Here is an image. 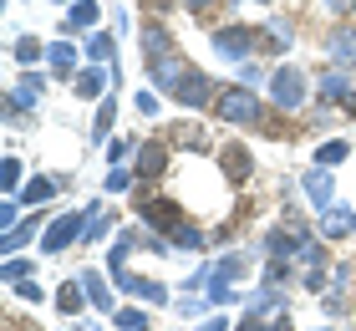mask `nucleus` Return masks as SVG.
Wrapping results in <instances>:
<instances>
[{"label": "nucleus", "instance_id": "nucleus-30", "mask_svg": "<svg viewBox=\"0 0 356 331\" xmlns=\"http://www.w3.org/2000/svg\"><path fill=\"white\" fill-rule=\"evenodd\" d=\"M112 46H118L112 31H92V36H87V56L92 61H112Z\"/></svg>", "mask_w": 356, "mask_h": 331}, {"label": "nucleus", "instance_id": "nucleus-19", "mask_svg": "<svg viewBox=\"0 0 356 331\" xmlns=\"http://www.w3.org/2000/svg\"><path fill=\"white\" fill-rule=\"evenodd\" d=\"M82 306H92V295H87V286H82V280H67V286H61L56 291V311H61V316H76V311H82Z\"/></svg>", "mask_w": 356, "mask_h": 331}, {"label": "nucleus", "instance_id": "nucleus-29", "mask_svg": "<svg viewBox=\"0 0 356 331\" xmlns=\"http://www.w3.org/2000/svg\"><path fill=\"white\" fill-rule=\"evenodd\" d=\"M341 158H351V143H341V138L316 148V169H331V163H341Z\"/></svg>", "mask_w": 356, "mask_h": 331}, {"label": "nucleus", "instance_id": "nucleus-4", "mask_svg": "<svg viewBox=\"0 0 356 331\" xmlns=\"http://www.w3.org/2000/svg\"><path fill=\"white\" fill-rule=\"evenodd\" d=\"M92 220H97V204H92V209H72V214H61L56 224H46L41 255H61V250H72V240H87Z\"/></svg>", "mask_w": 356, "mask_h": 331}, {"label": "nucleus", "instance_id": "nucleus-23", "mask_svg": "<svg viewBox=\"0 0 356 331\" xmlns=\"http://www.w3.org/2000/svg\"><path fill=\"white\" fill-rule=\"evenodd\" d=\"M92 26H97V0H76V6L67 10V21H61L67 36H72V31H92Z\"/></svg>", "mask_w": 356, "mask_h": 331}, {"label": "nucleus", "instance_id": "nucleus-33", "mask_svg": "<svg viewBox=\"0 0 356 331\" xmlns=\"http://www.w3.org/2000/svg\"><path fill=\"white\" fill-rule=\"evenodd\" d=\"M112 316H118V326H122V331H148V316H143V311H133V306L112 311Z\"/></svg>", "mask_w": 356, "mask_h": 331}, {"label": "nucleus", "instance_id": "nucleus-36", "mask_svg": "<svg viewBox=\"0 0 356 331\" xmlns=\"http://www.w3.org/2000/svg\"><path fill=\"white\" fill-rule=\"evenodd\" d=\"M245 270H250V260H245V255H224V265H219V280H239Z\"/></svg>", "mask_w": 356, "mask_h": 331}, {"label": "nucleus", "instance_id": "nucleus-31", "mask_svg": "<svg viewBox=\"0 0 356 331\" xmlns=\"http://www.w3.org/2000/svg\"><path fill=\"white\" fill-rule=\"evenodd\" d=\"M351 220H356V214H346V209H326V224H321V229H326V240H341L346 235V229H351Z\"/></svg>", "mask_w": 356, "mask_h": 331}, {"label": "nucleus", "instance_id": "nucleus-20", "mask_svg": "<svg viewBox=\"0 0 356 331\" xmlns=\"http://www.w3.org/2000/svg\"><path fill=\"white\" fill-rule=\"evenodd\" d=\"M168 148H188V153H204L209 138H204V128H193V123H173V128H168Z\"/></svg>", "mask_w": 356, "mask_h": 331}, {"label": "nucleus", "instance_id": "nucleus-38", "mask_svg": "<svg viewBox=\"0 0 356 331\" xmlns=\"http://www.w3.org/2000/svg\"><path fill=\"white\" fill-rule=\"evenodd\" d=\"M107 158H112V169H118L122 158H138V148L127 143V138H112V143H107Z\"/></svg>", "mask_w": 356, "mask_h": 331}, {"label": "nucleus", "instance_id": "nucleus-32", "mask_svg": "<svg viewBox=\"0 0 356 331\" xmlns=\"http://www.w3.org/2000/svg\"><path fill=\"white\" fill-rule=\"evenodd\" d=\"M31 270H36V265H31V260L10 255V260H6V270H0V280H10V286H21V280H31Z\"/></svg>", "mask_w": 356, "mask_h": 331}, {"label": "nucleus", "instance_id": "nucleus-50", "mask_svg": "<svg viewBox=\"0 0 356 331\" xmlns=\"http://www.w3.org/2000/svg\"><path fill=\"white\" fill-rule=\"evenodd\" d=\"M351 229H356V220H351Z\"/></svg>", "mask_w": 356, "mask_h": 331}, {"label": "nucleus", "instance_id": "nucleus-46", "mask_svg": "<svg viewBox=\"0 0 356 331\" xmlns=\"http://www.w3.org/2000/svg\"><path fill=\"white\" fill-rule=\"evenodd\" d=\"M143 6H148V10H158V15H163V10H173V6H178V0H143Z\"/></svg>", "mask_w": 356, "mask_h": 331}, {"label": "nucleus", "instance_id": "nucleus-7", "mask_svg": "<svg viewBox=\"0 0 356 331\" xmlns=\"http://www.w3.org/2000/svg\"><path fill=\"white\" fill-rule=\"evenodd\" d=\"M311 229H305L300 220H290V224H280V229H270L265 235V250H270V260H290V255H305L311 250Z\"/></svg>", "mask_w": 356, "mask_h": 331}, {"label": "nucleus", "instance_id": "nucleus-26", "mask_svg": "<svg viewBox=\"0 0 356 331\" xmlns=\"http://www.w3.org/2000/svg\"><path fill=\"white\" fill-rule=\"evenodd\" d=\"M168 245H173V250H204V245H209V235H204V229L188 220V224H178L173 235H168Z\"/></svg>", "mask_w": 356, "mask_h": 331}, {"label": "nucleus", "instance_id": "nucleus-8", "mask_svg": "<svg viewBox=\"0 0 356 331\" xmlns=\"http://www.w3.org/2000/svg\"><path fill=\"white\" fill-rule=\"evenodd\" d=\"M168 158H173L168 138H148V143H138V158H133L138 184H153V178H163V174H168Z\"/></svg>", "mask_w": 356, "mask_h": 331}, {"label": "nucleus", "instance_id": "nucleus-45", "mask_svg": "<svg viewBox=\"0 0 356 331\" xmlns=\"http://www.w3.org/2000/svg\"><path fill=\"white\" fill-rule=\"evenodd\" d=\"M239 331H270V326H265V321H260V316H254V311H250V316L239 321Z\"/></svg>", "mask_w": 356, "mask_h": 331}, {"label": "nucleus", "instance_id": "nucleus-10", "mask_svg": "<svg viewBox=\"0 0 356 331\" xmlns=\"http://www.w3.org/2000/svg\"><path fill=\"white\" fill-rule=\"evenodd\" d=\"M188 72H193V61H188L184 52H168V56H153V61H148L153 87H158V92H168V97L184 87V77H188Z\"/></svg>", "mask_w": 356, "mask_h": 331}, {"label": "nucleus", "instance_id": "nucleus-21", "mask_svg": "<svg viewBox=\"0 0 356 331\" xmlns=\"http://www.w3.org/2000/svg\"><path fill=\"white\" fill-rule=\"evenodd\" d=\"M300 184H305V194H311V204H316L321 214L331 209V174H326V169H311V174L300 178Z\"/></svg>", "mask_w": 356, "mask_h": 331}, {"label": "nucleus", "instance_id": "nucleus-35", "mask_svg": "<svg viewBox=\"0 0 356 331\" xmlns=\"http://www.w3.org/2000/svg\"><path fill=\"white\" fill-rule=\"evenodd\" d=\"M178 6H184V10L193 15V21H209V15H214V10L224 6V0H178Z\"/></svg>", "mask_w": 356, "mask_h": 331}, {"label": "nucleus", "instance_id": "nucleus-11", "mask_svg": "<svg viewBox=\"0 0 356 331\" xmlns=\"http://www.w3.org/2000/svg\"><path fill=\"white\" fill-rule=\"evenodd\" d=\"M107 82L112 87H122V66H82V72H76V82H72V92L76 97H87V102H102L107 97Z\"/></svg>", "mask_w": 356, "mask_h": 331}, {"label": "nucleus", "instance_id": "nucleus-12", "mask_svg": "<svg viewBox=\"0 0 356 331\" xmlns=\"http://www.w3.org/2000/svg\"><path fill=\"white\" fill-rule=\"evenodd\" d=\"M214 97H219V82L193 66V72L184 77V87L173 92V102H178V107H214Z\"/></svg>", "mask_w": 356, "mask_h": 331}, {"label": "nucleus", "instance_id": "nucleus-25", "mask_svg": "<svg viewBox=\"0 0 356 331\" xmlns=\"http://www.w3.org/2000/svg\"><path fill=\"white\" fill-rule=\"evenodd\" d=\"M56 189H61V178H31V184L21 189V204H26V209H41Z\"/></svg>", "mask_w": 356, "mask_h": 331}, {"label": "nucleus", "instance_id": "nucleus-47", "mask_svg": "<svg viewBox=\"0 0 356 331\" xmlns=\"http://www.w3.org/2000/svg\"><path fill=\"white\" fill-rule=\"evenodd\" d=\"M270 331H296V326H290V316H285V311H280V316H275V321H270Z\"/></svg>", "mask_w": 356, "mask_h": 331}, {"label": "nucleus", "instance_id": "nucleus-2", "mask_svg": "<svg viewBox=\"0 0 356 331\" xmlns=\"http://www.w3.org/2000/svg\"><path fill=\"white\" fill-rule=\"evenodd\" d=\"M214 118L229 123V128H265V123H270V118H265V102H260L250 87H219Z\"/></svg>", "mask_w": 356, "mask_h": 331}, {"label": "nucleus", "instance_id": "nucleus-28", "mask_svg": "<svg viewBox=\"0 0 356 331\" xmlns=\"http://www.w3.org/2000/svg\"><path fill=\"white\" fill-rule=\"evenodd\" d=\"M82 286H87V295H92V306H97V311H118V306H112V291H107V280L97 275V270H82Z\"/></svg>", "mask_w": 356, "mask_h": 331}, {"label": "nucleus", "instance_id": "nucleus-40", "mask_svg": "<svg viewBox=\"0 0 356 331\" xmlns=\"http://www.w3.org/2000/svg\"><path fill=\"white\" fill-rule=\"evenodd\" d=\"M290 280V260H270L265 265V286H285Z\"/></svg>", "mask_w": 356, "mask_h": 331}, {"label": "nucleus", "instance_id": "nucleus-39", "mask_svg": "<svg viewBox=\"0 0 356 331\" xmlns=\"http://www.w3.org/2000/svg\"><path fill=\"white\" fill-rule=\"evenodd\" d=\"M0 178H6V199H10L15 189H21V163H15V158H6V163H0Z\"/></svg>", "mask_w": 356, "mask_h": 331}, {"label": "nucleus", "instance_id": "nucleus-42", "mask_svg": "<svg viewBox=\"0 0 356 331\" xmlns=\"http://www.w3.org/2000/svg\"><path fill=\"white\" fill-rule=\"evenodd\" d=\"M107 229H112V214H97V220H92V229H87V240H102Z\"/></svg>", "mask_w": 356, "mask_h": 331}, {"label": "nucleus", "instance_id": "nucleus-37", "mask_svg": "<svg viewBox=\"0 0 356 331\" xmlns=\"http://www.w3.org/2000/svg\"><path fill=\"white\" fill-rule=\"evenodd\" d=\"M133 178H138L133 169H112L107 174V194H127V189H133Z\"/></svg>", "mask_w": 356, "mask_h": 331}, {"label": "nucleus", "instance_id": "nucleus-22", "mask_svg": "<svg viewBox=\"0 0 356 331\" xmlns=\"http://www.w3.org/2000/svg\"><path fill=\"white\" fill-rule=\"evenodd\" d=\"M112 123H118V97L97 102V123H92V143H112Z\"/></svg>", "mask_w": 356, "mask_h": 331}, {"label": "nucleus", "instance_id": "nucleus-17", "mask_svg": "<svg viewBox=\"0 0 356 331\" xmlns=\"http://www.w3.org/2000/svg\"><path fill=\"white\" fill-rule=\"evenodd\" d=\"M138 41H143V56H148V61H153V56H168V52H178L163 21H143V31H138Z\"/></svg>", "mask_w": 356, "mask_h": 331}, {"label": "nucleus", "instance_id": "nucleus-9", "mask_svg": "<svg viewBox=\"0 0 356 331\" xmlns=\"http://www.w3.org/2000/svg\"><path fill=\"white\" fill-rule=\"evenodd\" d=\"M41 92H46V77H41V72H26V77L6 92V123H21L26 112L41 102Z\"/></svg>", "mask_w": 356, "mask_h": 331}, {"label": "nucleus", "instance_id": "nucleus-5", "mask_svg": "<svg viewBox=\"0 0 356 331\" xmlns=\"http://www.w3.org/2000/svg\"><path fill=\"white\" fill-rule=\"evenodd\" d=\"M305 97H311V82H305L300 66H275V72H270V102L280 112L305 107Z\"/></svg>", "mask_w": 356, "mask_h": 331}, {"label": "nucleus", "instance_id": "nucleus-16", "mask_svg": "<svg viewBox=\"0 0 356 331\" xmlns=\"http://www.w3.org/2000/svg\"><path fill=\"white\" fill-rule=\"evenodd\" d=\"M41 229H46V209H31L26 220L10 229V235H0V250H21V245H31V240L41 235Z\"/></svg>", "mask_w": 356, "mask_h": 331}, {"label": "nucleus", "instance_id": "nucleus-44", "mask_svg": "<svg viewBox=\"0 0 356 331\" xmlns=\"http://www.w3.org/2000/svg\"><path fill=\"white\" fill-rule=\"evenodd\" d=\"M138 112H143V118H153V112H158V97L143 92V97H138Z\"/></svg>", "mask_w": 356, "mask_h": 331}, {"label": "nucleus", "instance_id": "nucleus-34", "mask_svg": "<svg viewBox=\"0 0 356 331\" xmlns=\"http://www.w3.org/2000/svg\"><path fill=\"white\" fill-rule=\"evenodd\" d=\"M15 224H21V199H6L0 204V235H10Z\"/></svg>", "mask_w": 356, "mask_h": 331}, {"label": "nucleus", "instance_id": "nucleus-13", "mask_svg": "<svg viewBox=\"0 0 356 331\" xmlns=\"http://www.w3.org/2000/svg\"><path fill=\"white\" fill-rule=\"evenodd\" d=\"M219 169H224V178H229V184H250L254 153H250L245 143H224V148H219Z\"/></svg>", "mask_w": 356, "mask_h": 331}, {"label": "nucleus", "instance_id": "nucleus-14", "mask_svg": "<svg viewBox=\"0 0 356 331\" xmlns=\"http://www.w3.org/2000/svg\"><path fill=\"white\" fill-rule=\"evenodd\" d=\"M316 92H321V102H336V107L356 112V87H351V72H341V66L321 77V87H316Z\"/></svg>", "mask_w": 356, "mask_h": 331}, {"label": "nucleus", "instance_id": "nucleus-3", "mask_svg": "<svg viewBox=\"0 0 356 331\" xmlns=\"http://www.w3.org/2000/svg\"><path fill=\"white\" fill-rule=\"evenodd\" d=\"M133 209H138V220L148 224V229H158V235H173L178 224H188V214H184V204H173V199H163V194H148V189H138V199H133Z\"/></svg>", "mask_w": 356, "mask_h": 331}, {"label": "nucleus", "instance_id": "nucleus-27", "mask_svg": "<svg viewBox=\"0 0 356 331\" xmlns=\"http://www.w3.org/2000/svg\"><path fill=\"white\" fill-rule=\"evenodd\" d=\"M260 31H265V52H285V46L296 41V26L290 21H265Z\"/></svg>", "mask_w": 356, "mask_h": 331}, {"label": "nucleus", "instance_id": "nucleus-43", "mask_svg": "<svg viewBox=\"0 0 356 331\" xmlns=\"http://www.w3.org/2000/svg\"><path fill=\"white\" fill-rule=\"evenodd\" d=\"M331 15H356V0H326Z\"/></svg>", "mask_w": 356, "mask_h": 331}, {"label": "nucleus", "instance_id": "nucleus-24", "mask_svg": "<svg viewBox=\"0 0 356 331\" xmlns=\"http://www.w3.org/2000/svg\"><path fill=\"white\" fill-rule=\"evenodd\" d=\"M46 52H51V41H36V36H15V46H10V56L21 66H36Z\"/></svg>", "mask_w": 356, "mask_h": 331}, {"label": "nucleus", "instance_id": "nucleus-41", "mask_svg": "<svg viewBox=\"0 0 356 331\" xmlns=\"http://www.w3.org/2000/svg\"><path fill=\"white\" fill-rule=\"evenodd\" d=\"M15 295H21V301H41V286H36V275H31V280H21V286H15Z\"/></svg>", "mask_w": 356, "mask_h": 331}, {"label": "nucleus", "instance_id": "nucleus-48", "mask_svg": "<svg viewBox=\"0 0 356 331\" xmlns=\"http://www.w3.org/2000/svg\"><path fill=\"white\" fill-rule=\"evenodd\" d=\"M199 331H229V326H224V321H219V316H214V321H204V326H199Z\"/></svg>", "mask_w": 356, "mask_h": 331}, {"label": "nucleus", "instance_id": "nucleus-51", "mask_svg": "<svg viewBox=\"0 0 356 331\" xmlns=\"http://www.w3.org/2000/svg\"><path fill=\"white\" fill-rule=\"evenodd\" d=\"M76 331H82V326H76Z\"/></svg>", "mask_w": 356, "mask_h": 331}, {"label": "nucleus", "instance_id": "nucleus-18", "mask_svg": "<svg viewBox=\"0 0 356 331\" xmlns=\"http://www.w3.org/2000/svg\"><path fill=\"white\" fill-rule=\"evenodd\" d=\"M46 61H51V72H56L61 82H76V46H72V41H51Z\"/></svg>", "mask_w": 356, "mask_h": 331}, {"label": "nucleus", "instance_id": "nucleus-15", "mask_svg": "<svg viewBox=\"0 0 356 331\" xmlns=\"http://www.w3.org/2000/svg\"><path fill=\"white\" fill-rule=\"evenodd\" d=\"M321 46H326V56L341 66V72L356 66V26H331V36L321 41Z\"/></svg>", "mask_w": 356, "mask_h": 331}, {"label": "nucleus", "instance_id": "nucleus-1", "mask_svg": "<svg viewBox=\"0 0 356 331\" xmlns=\"http://www.w3.org/2000/svg\"><path fill=\"white\" fill-rule=\"evenodd\" d=\"M133 245H138V229H122V235L107 245V270H112V280H118V291L138 295L143 306H168V286H163V280H148V275H133V270H127Z\"/></svg>", "mask_w": 356, "mask_h": 331}, {"label": "nucleus", "instance_id": "nucleus-49", "mask_svg": "<svg viewBox=\"0 0 356 331\" xmlns=\"http://www.w3.org/2000/svg\"><path fill=\"white\" fill-rule=\"evenodd\" d=\"M31 331H41V326H31Z\"/></svg>", "mask_w": 356, "mask_h": 331}, {"label": "nucleus", "instance_id": "nucleus-6", "mask_svg": "<svg viewBox=\"0 0 356 331\" xmlns=\"http://www.w3.org/2000/svg\"><path fill=\"white\" fill-rule=\"evenodd\" d=\"M214 52L245 61V56H254V52H265V31H260V26H219V31H214Z\"/></svg>", "mask_w": 356, "mask_h": 331}]
</instances>
